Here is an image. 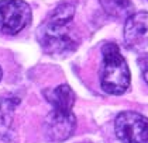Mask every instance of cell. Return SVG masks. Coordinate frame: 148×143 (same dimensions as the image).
Segmentation results:
<instances>
[{
    "mask_svg": "<svg viewBox=\"0 0 148 143\" xmlns=\"http://www.w3.org/2000/svg\"><path fill=\"white\" fill-rule=\"evenodd\" d=\"M75 11V0H62L41 22V25L37 30V39L45 54L57 58H64L76 51L79 42L71 28Z\"/></svg>",
    "mask_w": 148,
    "mask_h": 143,
    "instance_id": "obj_1",
    "label": "cell"
},
{
    "mask_svg": "<svg viewBox=\"0 0 148 143\" xmlns=\"http://www.w3.org/2000/svg\"><path fill=\"white\" fill-rule=\"evenodd\" d=\"M103 65L100 72V84L107 94L120 96L130 87V69L119 46L107 42L102 48Z\"/></svg>",
    "mask_w": 148,
    "mask_h": 143,
    "instance_id": "obj_2",
    "label": "cell"
},
{
    "mask_svg": "<svg viewBox=\"0 0 148 143\" xmlns=\"http://www.w3.org/2000/svg\"><path fill=\"white\" fill-rule=\"evenodd\" d=\"M31 7L24 0H0V33L16 35L30 24Z\"/></svg>",
    "mask_w": 148,
    "mask_h": 143,
    "instance_id": "obj_3",
    "label": "cell"
},
{
    "mask_svg": "<svg viewBox=\"0 0 148 143\" xmlns=\"http://www.w3.org/2000/svg\"><path fill=\"white\" fill-rule=\"evenodd\" d=\"M114 131L123 143H148V118L134 112H120L114 122Z\"/></svg>",
    "mask_w": 148,
    "mask_h": 143,
    "instance_id": "obj_4",
    "label": "cell"
},
{
    "mask_svg": "<svg viewBox=\"0 0 148 143\" xmlns=\"http://www.w3.org/2000/svg\"><path fill=\"white\" fill-rule=\"evenodd\" d=\"M124 41L131 51L148 55V11L133 13L125 20Z\"/></svg>",
    "mask_w": 148,
    "mask_h": 143,
    "instance_id": "obj_5",
    "label": "cell"
},
{
    "mask_svg": "<svg viewBox=\"0 0 148 143\" xmlns=\"http://www.w3.org/2000/svg\"><path fill=\"white\" fill-rule=\"evenodd\" d=\"M76 129V118L71 112L52 110L44 121V133L48 142L59 143L69 139Z\"/></svg>",
    "mask_w": 148,
    "mask_h": 143,
    "instance_id": "obj_6",
    "label": "cell"
},
{
    "mask_svg": "<svg viewBox=\"0 0 148 143\" xmlns=\"http://www.w3.org/2000/svg\"><path fill=\"white\" fill-rule=\"evenodd\" d=\"M44 97L52 105V110L71 112L75 104V93L68 84H61L44 91Z\"/></svg>",
    "mask_w": 148,
    "mask_h": 143,
    "instance_id": "obj_7",
    "label": "cell"
},
{
    "mask_svg": "<svg viewBox=\"0 0 148 143\" xmlns=\"http://www.w3.org/2000/svg\"><path fill=\"white\" fill-rule=\"evenodd\" d=\"M20 104L17 97H0V139H7L12 133L16 107Z\"/></svg>",
    "mask_w": 148,
    "mask_h": 143,
    "instance_id": "obj_8",
    "label": "cell"
},
{
    "mask_svg": "<svg viewBox=\"0 0 148 143\" xmlns=\"http://www.w3.org/2000/svg\"><path fill=\"white\" fill-rule=\"evenodd\" d=\"M99 1L104 13L117 20H121V18L127 20L134 10L131 0H99Z\"/></svg>",
    "mask_w": 148,
    "mask_h": 143,
    "instance_id": "obj_9",
    "label": "cell"
},
{
    "mask_svg": "<svg viewBox=\"0 0 148 143\" xmlns=\"http://www.w3.org/2000/svg\"><path fill=\"white\" fill-rule=\"evenodd\" d=\"M138 66L141 69V73H143V79L145 80V83L148 84V55L143 56L138 59Z\"/></svg>",
    "mask_w": 148,
    "mask_h": 143,
    "instance_id": "obj_10",
    "label": "cell"
},
{
    "mask_svg": "<svg viewBox=\"0 0 148 143\" xmlns=\"http://www.w3.org/2000/svg\"><path fill=\"white\" fill-rule=\"evenodd\" d=\"M1 76H3V72H1V67H0V80H1Z\"/></svg>",
    "mask_w": 148,
    "mask_h": 143,
    "instance_id": "obj_11",
    "label": "cell"
}]
</instances>
